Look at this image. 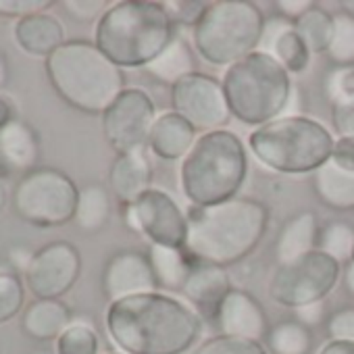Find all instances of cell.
<instances>
[{
  "label": "cell",
  "instance_id": "obj_1",
  "mask_svg": "<svg viewBox=\"0 0 354 354\" xmlns=\"http://www.w3.org/2000/svg\"><path fill=\"white\" fill-rule=\"evenodd\" d=\"M104 327L123 354H186L201 339L205 319L182 298L150 292L111 302Z\"/></svg>",
  "mask_w": 354,
  "mask_h": 354
},
{
  "label": "cell",
  "instance_id": "obj_2",
  "mask_svg": "<svg viewBox=\"0 0 354 354\" xmlns=\"http://www.w3.org/2000/svg\"><path fill=\"white\" fill-rule=\"evenodd\" d=\"M269 209L252 198L188 209L186 252L194 261L230 267L250 257L267 234Z\"/></svg>",
  "mask_w": 354,
  "mask_h": 354
},
{
  "label": "cell",
  "instance_id": "obj_3",
  "mask_svg": "<svg viewBox=\"0 0 354 354\" xmlns=\"http://www.w3.org/2000/svg\"><path fill=\"white\" fill-rule=\"evenodd\" d=\"M175 28L165 5L121 0L96 24L94 44L121 69L148 67L175 40Z\"/></svg>",
  "mask_w": 354,
  "mask_h": 354
},
{
  "label": "cell",
  "instance_id": "obj_4",
  "mask_svg": "<svg viewBox=\"0 0 354 354\" xmlns=\"http://www.w3.org/2000/svg\"><path fill=\"white\" fill-rule=\"evenodd\" d=\"M44 69L57 96L86 115H100L125 90V73L94 42L67 40Z\"/></svg>",
  "mask_w": 354,
  "mask_h": 354
},
{
  "label": "cell",
  "instance_id": "obj_5",
  "mask_svg": "<svg viewBox=\"0 0 354 354\" xmlns=\"http://www.w3.org/2000/svg\"><path fill=\"white\" fill-rule=\"evenodd\" d=\"M248 175V152L230 129L201 133L182 160L180 186L192 207H215L238 198Z\"/></svg>",
  "mask_w": 354,
  "mask_h": 354
},
{
  "label": "cell",
  "instance_id": "obj_6",
  "mask_svg": "<svg viewBox=\"0 0 354 354\" xmlns=\"http://www.w3.org/2000/svg\"><path fill=\"white\" fill-rule=\"evenodd\" d=\"M221 84L232 117L252 127L283 117L294 92L286 67L263 50L227 67Z\"/></svg>",
  "mask_w": 354,
  "mask_h": 354
},
{
  "label": "cell",
  "instance_id": "obj_7",
  "mask_svg": "<svg viewBox=\"0 0 354 354\" xmlns=\"http://www.w3.org/2000/svg\"><path fill=\"white\" fill-rule=\"evenodd\" d=\"M333 144L331 131L304 115H283L248 136L257 160L283 175L315 173L331 158Z\"/></svg>",
  "mask_w": 354,
  "mask_h": 354
},
{
  "label": "cell",
  "instance_id": "obj_8",
  "mask_svg": "<svg viewBox=\"0 0 354 354\" xmlns=\"http://www.w3.org/2000/svg\"><path fill=\"white\" fill-rule=\"evenodd\" d=\"M267 17L250 0H217L192 28L198 55L217 67H232L259 50Z\"/></svg>",
  "mask_w": 354,
  "mask_h": 354
},
{
  "label": "cell",
  "instance_id": "obj_9",
  "mask_svg": "<svg viewBox=\"0 0 354 354\" xmlns=\"http://www.w3.org/2000/svg\"><path fill=\"white\" fill-rule=\"evenodd\" d=\"M80 190L71 177L55 167H36L19 177L11 192L15 215L38 227H63L75 217Z\"/></svg>",
  "mask_w": 354,
  "mask_h": 354
},
{
  "label": "cell",
  "instance_id": "obj_10",
  "mask_svg": "<svg viewBox=\"0 0 354 354\" xmlns=\"http://www.w3.org/2000/svg\"><path fill=\"white\" fill-rule=\"evenodd\" d=\"M342 265L321 250H313L294 263L277 265L271 281V298L288 308H300L313 302H323L337 286Z\"/></svg>",
  "mask_w": 354,
  "mask_h": 354
},
{
  "label": "cell",
  "instance_id": "obj_11",
  "mask_svg": "<svg viewBox=\"0 0 354 354\" xmlns=\"http://www.w3.org/2000/svg\"><path fill=\"white\" fill-rule=\"evenodd\" d=\"M156 117V104L146 90L125 88L102 113V136L117 156L146 148Z\"/></svg>",
  "mask_w": 354,
  "mask_h": 354
},
{
  "label": "cell",
  "instance_id": "obj_12",
  "mask_svg": "<svg viewBox=\"0 0 354 354\" xmlns=\"http://www.w3.org/2000/svg\"><path fill=\"white\" fill-rule=\"evenodd\" d=\"M171 106L196 131L209 133L223 129L232 111L223 92V84L207 73L194 71L171 86Z\"/></svg>",
  "mask_w": 354,
  "mask_h": 354
},
{
  "label": "cell",
  "instance_id": "obj_13",
  "mask_svg": "<svg viewBox=\"0 0 354 354\" xmlns=\"http://www.w3.org/2000/svg\"><path fill=\"white\" fill-rule=\"evenodd\" d=\"M80 275V250L67 240H55L32 254L24 281L38 300H61L77 283Z\"/></svg>",
  "mask_w": 354,
  "mask_h": 354
},
{
  "label": "cell",
  "instance_id": "obj_14",
  "mask_svg": "<svg viewBox=\"0 0 354 354\" xmlns=\"http://www.w3.org/2000/svg\"><path fill=\"white\" fill-rule=\"evenodd\" d=\"M140 234L152 244L167 248H186L188 240V213L175 203L171 194L158 188H150L136 205Z\"/></svg>",
  "mask_w": 354,
  "mask_h": 354
},
{
  "label": "cell",
  "instance_id": "obj_15",
  "mask_svg": "<svg viewBox=\"0 0 354 354\" xmlns=\"http://www.w3.org/2000/svg\"><path fill=\"white\" fill-rule=\"evenodd\" d=\"M100 283L109 304L129 296L158 292V281L154 277L150 259L140 250H119L109 257Z\"/></svg>",
  "mask_w": 354,
  "mask_h": 354
},
{
  "label": "cell",
  "instance_id": "obj_16",
  "mask_svg": "<svg viewBox=\"0 0 354 354\" xmlns=\"http://www.w3.org/2000/svg\"><path fill=\"white\" fill-rule=\"evenodd\" d=\"M211 321L219 329V335L244 337L254 342H265L271 329L263 304L250 292L238 288H232L227 292Z\"/></svg>",
  "mask_w": 354,
  "mask_h": 354
},
{
  "label": "cell",
  "instance_id": "obj_17",
  "mask_svg": "<svg viewBox=\"0 0 354 354\" xmlns=\"http://www.w3.org/2000/svg\"><path fill=\"white\" fill-rule=\"evenodd\" d=\"M152 165L146 148L119 154L109 169V186L121 207L136 205L152 188Z\"/></svg>",
  "mask_w": 354,
  "mask_h": 354
},
{
  "label": "cell",
  "instance_id": "obj_18",
  "mask_svg": "<svg viewBox=\"0 0 354 354\" xmlns=\"http://www.w3.org/2000/svg\"><path fill=\"white\" fill-rule=\"evenodd\" d=\"M230 290H232V281L225 267L192 259V267L182 294L201 313L205 321L213 319L219 302L227 296Z\"/></svg>",
  "mask_w": 354,
  "mask_h": 354
},
{
  "label": "cell",
  "instance_id": "obj_19",
  "mask_svg": "<svg viewBox=\"0 0 354 354\" xmlns=\"http://www.w3.org/2000/svg\"><path fill=\"white\" fill-rule=\"evenodd\" d=\"M196 140V129L182 115L167 111L156 117L146 148L160 160H180L186 158Z\"/></svg>",
  "mask_w": 354,
  "mask_h": 354
},
{
  "label": "cell",
  "instance_id": "obj_20",
  "mask_svg": "<svg viewBox=\"0 0 354 354\" xmlns=\"http://www.w3.org/2000/svg\"><path fill=\"white\" fill-rule=\"evenodd\" d=\"M15 42L19 48L34 57L48 59L57 48H61L65 40L63 24L50 13H38L24 17L15 24Z\"/></svg>",
  "mask_w": 354,
  "mask_h": 354
},
{
  "label": "cell",
  "instance_id": "obj_21",
  "mask_svg": "<svg viewBox=\"0 0 354 354\" xmlns=\"http://www.w3.org/2000/svg\"><path fill=\"white\" fill-rule=\"evenodd\" d=\"M71 323V308L63 300L36 298L21 313V331L36 342H57Z\"/></svg>",
  "mask_w": 354,
  "mask_h": 354
},
{
  "label": "cell",
  "instance_id": "obj_22",
  "mask_svg": "<svg viewBox=\"0 0 354 354\" xmlns=\"http://www.w3.org/2000/svg\"><path fill=\"white\" fill-rule=\"evenodd\" d=\"M319 221L313 211H300L294 217H290L277 236L275 242V257L279 265H288L298 261L300 257L317 250L319 240Z\"/></svg>",
  "mask_w": 354,
  "mask_h": 354
},
{
  "label": "cell",
  "instance_id": "obj_23",
  "mask_svg": "<svg viewBox=\"0 0 354 354\" xmlns=\"http://www.w3.org/2000/svg\"><path fill=\"white\" fill-rule=\"evenodd\" d=\"M0 154L5 156L11 169H19L24 173L40 167L38 162L42 156V148L36 129L21 119L9 123L0 131Z\"/></svg>",
  "mask_w": 354,
  "mask_h": 354
},
{
  "label": "cell",
  "instance_id": "obj_24",
  "mask_svg": "<svg viewBox=\"0 0 354 354\" xmlns=\"http://www.w3.org/2000/svg\"><path fill=\"white\" fill-rule=\"evenodd\" d=\"M315 196L333 211L354 209V171H346L327 160L313 173Z\"/></svg>",
  "mask_w": 354,
  "mask_h": 354
},
{
  "label": "cell",
  "instance_id": "obj_25",
  "mask_svg": "<svg viewBox=\"0 0 354 354\" xmlns=\"http://www.w3.org/2000/svg\"><path fill=\"white\" fill-rule=\"evenodd\" d=\"M148 259L158 281V290L182 292L192 267V257L182 248H167L152 244L148 248Z\"/></svg>",
  "mask_w": 354,
  "mask_h": 354
},
{
  "label": "cell",
  "instance_id": "obj_26",
  "mask_svg": "<svg viewBox=\"0 0 354 354\" xmlns=\"http://www.w3.org/2000/svg\"><path fill=\"white\" fill-rule=\"evenodd\" d=\"M111 194L102 184H88L80 190L73 223L82 234H98L111 221Z\"/></svg>",
  "mask_w": 354,
  "mask_h": 354
},
{
  "label": "cell",
  "instance_id": "obj_27",
  "mask_svg": "<svg viewBox=\"0 0 354 354\" xmlns=\"http://www.w3.org/2000/svg\"><path fill=\"white\" fill-rule=\"evenodd\" d=\"M144 69L154 80H158L167 86H173L182 77L196 71V61H194V53H192L190 44L184 38L175 36V40Z\"/></svg>",
  "mask_w": 354,
  "mask_h": 354
},
{
  "label": "cell",
  "instance_id": "obj_28",
  "mask_svg": "<svg viewBox=\"0 0 354 354\" xmlns=\"http://www.w3.org/2000/svg\"><path fill=\"white\" fill-rule=\"evenodd\" d=\"M265 348L269 354H308L313 348V333L298 319H286L271 325Z\"/></svg>",
  "mask_w": 354,
  "mask_h": 354
},
{
  "label": "cell",
  "instance_id": "obj_29",
  "mask_svg": "<svg viewBox=\"0 0 354 354\" xmlns=\"http://www.w3.org/2000/svg\"><path fill=\"white\" fill-rule=\"evenodd\" d=\"M294 30L298 32V36L304 40V44L313 55H321V53L327 55L329 44L333 40L335 17L323 7L315 5L298 21H294Z\"/></svg>",
  "mask_w": 354,
  "mask_h": 354
},
{
  "label": "cell",
  "instance_id": "obj_30",
  "mask_svg": "<svg viewBox=\"0 0 354 354\" xmlns=\"http://www.w3.org/2000/svg\"><path fill=\"white\" fill-rule=\"evenodd\" d=\"M317 250L325 252L333 261L350 263L354 252V227L348 221H329L321 227Z\"/></svg>",
  "mask_w": 354,
  "mask_h": 354
},
{
  "label": "cell",
  "instance_id": "obj_31",
  "mask_svg": "<svg viewBox=\"0 0 354 354\" xmlns=\"http://www.w3.org/2000/svg\"><path fill=\"white\" fill-rule=\"evenodd\" d=\"M57 354H98L100 337L98 331L84 321H73L55 342Z\"/></svg>",
  "mask_w": 354,
  "mask_h": 354
},
{
  "label": "cell",
  "instance_id": "obj_32",
  "mask_svg": "<svg viewBox=\"0 0 354 354\" xmlns=\"http://www.w3.org/2000/svg\"><path fill=\"white\" fill-rule=\"evenodd\" d=\"M271 55L286 67L288 73H304L308 63H310V50L304 44V40L298 36V32L292 28L290 32H286L277 44L273 46Z\"/></svg>",
  "mask_w": 354,
  "mask_h": 354
},
{
  "label": "cell",
  "instance_id": "obj_33",
  "mask_svg": "<svg viewBox=\"0 0 354 354\" xmlns=\"http://www.w3.org/2000/svg\"><path fill=\"white\" fill-rule=\"evenodd\" d=\"M26 308V281L15 271H0V325Z\"/></svg>",
  "mask_w": 354,
  "mask_h": 354
},
{
  "label": "cell",
  "instance_id": "obj_34",
  "mask_svg": "<svg viewBox=\"0 0 354 354\" xmlns=\"http://www.w3.org/2000/svg\"><path fill=\"white\" fill-rule=\"evenodd\" d=\"M333 17L335 30L327 57L333 63V67H354V19H350L344 13H337Z\"/></svg>",
  "mask_w": 354,
  "mask_h": 354
},
{
  "label": "cell",
  "instance_id": "obj_35",
  "mask_svg": "<svg viewBox=\"0 0 354 354\" xmlns=\"http://www.w3.org/2000/svg\"><path fill=\"white\" fill-rule=\"evenodd\" d=\"M194 354H269L263 342L232 337V335H215L203 342Z\"/></svg>",
  "mask_w": 354,
  "mask_h": 354
},
{
  "label": "cell",
  "instance_id": "obj_36",
  "mask_svg": "<svg viewBox=\"0 0 354 354\" xmlns=\"http://www.w3.org/2000/svg\"><path fill=\"white\" fill-rule=\"evenodd\" d=\"M323 94L333 104L335 100L354 96V67H333L325 73Z\"/></svg>",
  "mask_w": 354,
  "mask_h": 354
},
{
  "label": "cell",
  "instance_id": "obj_37",
  "mask_svg": "<svg viewBox=\"0 0 354 354\" xmlns=\"http://www.w3.org/2000/svg\"><path fill=\"white\" fill-rule=\"evenodd\" d=\"M63 9L67 11V15L80 24H92V21H100V17L109 11V3L104 0H65L61 3Z\"/></svg>",
  "mask_w": 354,
  "mask_h": 354
},
{
  "label": "cell",
  "instance_id": "obj_38",
  "mask_svg": "<svg viewBox=\"0 0 354 354\" xmlns=\"http://www.w3.org/2000/svg\"><path fill=\"white\" fill-rule=\"evenodd\" d=\"M331 123L337 138L354 140V96L335 100L331 104Z\"/></svg>",
  "mask_w": 354,
  "mask_h": 354
},
{
  "label": "cell",
  "instance_id": "obj_39",
  "mask_svg": "<svg viewBox=\"0 0 354 354\" xmlns=\"http://www.w3.org/2000/svg\"><path fill=\"white\" fill-rule=\"evenodd\" d=\"M53 7V0H0V17H30L46 13Z\"/></svg>",
  "mask_w": 354,
  "mask_h": 354
},
{
  "label": "cell",
  "instance_id": "obj_40",
  "mask_svg": "<svg viewBox=\"0 0 354 354\" xmlns=\"http://www.w3.org/2000/svg\"><path fill=\"white\" fill-rule=\"evenodd\" d=\"M327 335L329 339L354 342V306H344L329 315Z\"/></svg>",
  "mask_w": 354,
  "mask_h": 354
},
{
  "label": "cell",
  "instance_id": "obj_41",
  "mask_svg": "<svg viewBox=\"0 0 354 354\" xmlns=\"http://www.w3.org/2000/svg\"><path fill=\"white\" fill-rule=\"evenodd\" d=\"M165 7L171 13L173 21L177 26H180V24L184 26L186 24V26L194 28L198 24V19L203 17V13L207 11L209 3H169Z\"/></svg>",
  "mask_w": 354,
  "mask_h": 354
},
{
  "label": "cell",
  "instance_id": "obj_42",
  "mask_svg": "<svg viewBox=\"0 0 354 354\" xmlns=\"http://www.w3.org/2000/svg\"><path fill=\"white\" fill-rule=\"evenodd\" d=\"M292 28H294V24H292L290 19L281 17V15L269 17V19L265 21V28H263V38H261V44H259V50L271 55V50H273V46L277 44V40H279L286 32H290Z\"/></svg>",
  "mask_w": 354,
  "mask_h": 354
},
{
  "label": "cell",
  "instance_id": "obj_43",
  "mask_svg": "<svg viewBox=\"0 0 354 354\" xmlns=\"http://www.w3.org/2000/svg\"><path fill=\"white\" fill-rule=\"evenodd\" d=\"M329 160L335 162L337 167L346 169V171H354V140L337 138L333 144V152H331Z\"/></svg>",
  "mask_w": 354,
  "mask_h": 354
},
{
  "label": "cell",
  "instance_id": "obj_44",
  "mask_svg": "<svg viewBox=\"0 0 354 354\" xmlns=\"http://www.w3.org/2000/svg\"><path fill=\"white\" fill-rule=\"evenodd\" d=\"M317 3H310V0H277L275 3V9H277V15L290 19L292 24L298 21L306 11H310Z\"/></svg>",
  "mask_w": 354,
  "mask_h": 354
},
{
  "label": "cell",
  "instance_id": "obj_45",
  "mask_svg": "<svg viewBox=\"0 0 354 354\" xmlns=\"http://www.w3.org/2000/svg\"><path fill=\"white\" fill-rule=\"evenodd\" d=\"M325 317V304L323 302H313V304H306V306H300L296 308V319L306 325L308 329L319 325Z\"/></svg>",
  "mask_w": 354,
  "mask_h": 354
},
{
  "label": "cell",
  "instance_id": "obj_46",
  "mask_svg": "<svg viewBox=\"0 0 354 354\" xmlns=\"http://www.w3.org/2000/svg\"><path fill=\"white\" fill-rule=\"evenodd\" d=\"M319 354H354V342H344V339H327Z\"/></svg>",
  "mask_w": 354,
  "mask_h": 354
},
{
  "label": "cell",
  "instance_id": "obj_47",
  "mask_svg": "<svg viewBox=\"0 0 354 354\" xmlns=\"http://www.w3.org/2000/svg\"><path fill=\"white\" fill-rule=\"evenodd\" d=\"M15 117V109L11 104V100H7L5 96H0V131H3L9 123H13Z\"/></svg>",
  "mask_w": 354,
  "mask_h": 354
},
{
  "label": "cell",
  "instance_id": "obj_48",
  "mask_svg": "<svg viewBox=\"0 0 354 354\" xmlns=\"http://www.w3.org/2000/svg\"><path fill=\"white\" fill-rule=\"evenodd\" d=\"M9 77H11L9 61H7V57L3 53H0V88H5L9 84Z\"/></svg>",
  "mask_w": 354,
  "mask_h": 354
},
{
  "label": "cell",
  "instance_id": "obj_49",
  "mask_svg": "<svg viewBox=\"0 0 354 354\" xmlns=\"http://www.w3.org/2000/svg\"><path fill=\"white\" fill-rule=\"evenodd\" d=\"M344 279H346V288L354 294V265L348 263L346 271H344Z\"/></svg>",
  "mask_w": 354,
  "mask_h": 354
},
{
  "label": "cell",
  "instance_id": "obj_50",
  "mask_svg": "<svg viewBox=\"0 0 354 354\" xmlns=\"http://www.w3.org/2000/svg\"><path fill=\"white\" fill-rule=\"evenodd\" d=\"M339 13H344V15H348L350 19H354V0H342L339 3Z\"/></svg>",
  "mask_w": 354,
  "mask_h": 354
},
{
  "label": "cell",
  "instance_id": "obj_51",
  "mask_svg": "<svg viewBox=\"0 0 354 354\" xmlns=\"http://www.w3.org/2000/svg\"><path fill=\"white\" fill-rule=\"evenodd\" d=\"M7 205H9V192H7L3 180H0V213L7 209Z\"/></svg>",
  "mask_w": 354,
  "mask_h": 354
},
{
  "label": "cell",
  "instance_id": "obj_52",
  "mask_svg": "<svg viewBox=\"0 0 354 354\" xmlns=\"http://www.w3.org/2000/svg\"><path fill=\"white\" fill-rule=\"evenodd\" d=\"M11 171H13V169L9 167V162L5 160V156L0 154V180H3V177H7V175H9Z\"/></svg>",
  "mask_w": 354,
  "mask_h": 354
},
{
  "label": "cell",
  "instance_id": "obj_53",
  "mask_svg": "<svg viewBox=\"0 0 354 354\" xmlns=\"http://www.w3.org/2000/svg\"><path fill=\"white\" fill-rule=\"evenodd\" d=\"M106 354H123V352H106Z\"/></svg>",
  "mask_w": 354,
  "mask_h": 354
},
{
  "label": "cell",
  "instance_id": "obj_54",
  "mask_svg": "<svg viewBox=\"0 0 354 354\" xmlns=\"http://www.w3.org/2000/svg\"><path fill=\"white\" fill-rule=\"evenodd\" d=\"M350 263H352V265H354V252H352V261H350Z\"/></svg>",
  "mask_w": 354,
  "mask_h": 354
}]
</instances>
